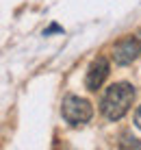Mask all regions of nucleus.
Listing matches in <instances>:
<instances>
[{"label":"nucleus","instance_id":"nucleus-1","mask_svg":"<svg viewBox=\"0 0 141 150\" xmlns=\"http://www.w3.org/2000/svg\"><path fill=\"white\" fill-rule=\"evenodd\" d=\"M133 100H135V87L128 85V83H115V85H111L104 91V96L100 100V111L111 122L122 120L128 113Z\"/></svg>","mask_w":141,"mask_h":150},{"label":"nucleus","instance_id":"nucleus-2","mask_svg":"<svg viewBox=\"0 0 141 150\" xmlns=\"http://www.w3.org/2000/svg\"><path fill=\"white\" fill-rule=\"evenodd\" d=\"M61 113H63L65 122L70 126H82L91 120L93 115V107L89 100L80 96H65L63 98V107H61Z\"/></svg>","mask_w":141,"mask_h":150},{"label":"nucleus","instance_id":"nucleus-3","mask_svg":"<svg viewBox=\"0 0 141 150\" xmlns=\"http://www.w3.org/2000/svg\"><path fill=\"white\" fill-rule=\"evenodd\" d=\"M139 54H141V39H139L137 33L119 39L115 44V48H113V59H115V63H119V65L133 63Z\"/></svg>","mask_w":141,"mask_h":150},{"label":"nucleus","instance_id":"nucleus-4","mask_svg":"<svg viewBox=\"0 0 141 150\" xmlns=\"http://www.w3.org/2000/svg\"><path fill=\"white\" fill-rule=\"evenodd\" d=\"M106 76H109V61L104 59V57L93 59L91 65H89V70H87V79H85L87 89L96 91L98 87H102V83L106 81Z\"/></svg>","mask_w":141,"mask_h":150},{"label":"nucleus","instance_id":"nucleus-5","mask_svg":"<svg viewBox=\"0 0 141 150\" xmlns=\"http://www.w3.org/2000/svg\"><path fill=\"white\" fill-rule=\"evenodd\" d=\"M122 146L124 148H130V150H141V144L135 137H124L122 139Z\"/></svg>","mask_w":141,"mask_h":150},{"label":"nucleus","instance_id":"nucleus-6","mask_svg":"<svg viewBox=\"0 0 141 150\" xmlns=\"http://www.w3.org/2000/svg\"><path fill=\"white\" fill-rule=\"evenodd\" d=\"M135 124H137V128H141V105H139L137 113H135Z\"/></svg>","mask_w":141,"mask_h":150}]
</instances>
